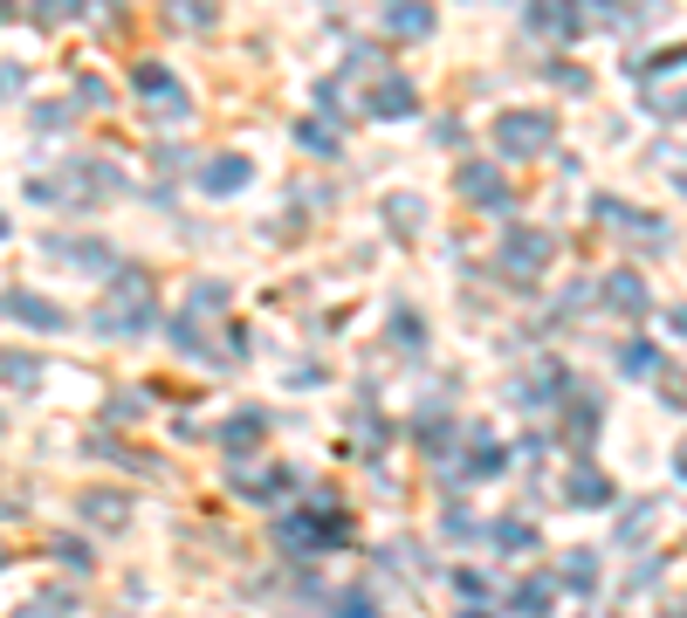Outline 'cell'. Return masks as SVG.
Here are the masks:
<instances>
[{
	"label": "cell",
	"instance_id": "obj_8",
	"mask_svg": "<svg viewBox=\"0 0 687 618\" xmlns=\"http://www.w3.org/2000/svg\"><path fill=\"white\" fill-rule=\"evenodd\" d=\"M241 179H248V159H214L207 165V193H234Z\"/></svg>",
	"mask_w": 687,
	"mask_h": 618
},
{
	"label": "cell",
	"instance_id": "obj_10",
	"mask_svg": "<svg viewBox=\"0 0 687 618\" xmlns=\"http://www.w3.org/2000/svg\"><path fill=\"white\" fill-rule=\"evenodd\" d=\"M8 309H14V317H21V323H42V330H62V317H56V309H48L42 296H14Z\"/></svg>",
	"mask_w": 687,
	"mask_h": 618
},
{
	"label": "cell",
	"instance_id": "obj_1",
	"mask_svg": "<svg viewBox=\"0 0 687 618\" xmlns=\"http://www.w3.org/2000/svg\"><path fill=\"white\" fill-rule=\"evenodd\" d=\"M550 138H557V124H550L543 111H508V117L495 124V145L508 151V159H537Z\"/></svg>",
	"mask_w": 687,
	"mask_h": 618
},
{
	"label": "cell",
	"instance_id": "obj_13",
	"mask_svg": "<svg viewBox=\"0 0 687 618\" xmlns=\"http://www.w3.org/2000/svg\"><path fill=\"white\" fill-rule=\"evenodd\" d=\"M0 378H14V385H28V378H35V357H21V351H8V357H0Z\"/></svg>",
	"mask_w": 687,
	"mask_h": 618
},
{
	"label": "cell",
	"instance_id": "obj_6",
	"mask_svg": "<svg viewBox=\"0 0 687 618\" xmlns=\"http://www.w3.org/2000/svg\"><path fill=\"white\" fill-rule=\"evenodd\" d=\"M605 296H612L626 317H640V309H646V282L640 275H612V282H605Z\"/></svg>",
	"mask_w": 687,
	"mask_h": 618
},
{
	"label": "cell",
	"instance_id": "obj_15",
	"mask_svg": "<svg viewBox=\"0 0 687 618\" xmlns=\"http://www.w3.org/2000/svg\"><path fill=\"white\" fill-rule=\"evenodd\" d=\"M76 8H83V0H35L42 21H62V14H76Z\"/></svg>",
	"mask_w": 687,
	"mask_h": 618
},
{
	"label": "cell",
	"instance_id": "obj_12",
	"mask_svg": "<svg viewBox=\"0 0 687 618\" xmlns=\"http://www.w3.org/2000/svg\"><path fill=\"white\" fill-rule=\"evenodd\" d=\"M172 21H199V28H207V21H214V0H172Z\"/></svg>",
	"mask_w": 687,
	"mask_h": 618
},
{
	"label": "cell",
	"instance_id": "obj_16",
	"mask_svg": "<svg viewBox=\"0 0 687 618\" xmlns=\"http://www.w3.org/2000/svg\"><path fill=\"white\" fill-rule=\"evenodd\" d=\"M674 330H680V337H687V309H674Z\"/></svg>",
	"mask_w": 687,
	"mask_h": 618
},
{
	"label": "cell",
	"instance_id": "obj_7",
	"mask_svg": "<svg viewBox=\"0 0 687 618\" xmlns=\"http://www.w3.org/2000/svg\"><path fill=\"white\" fill-rule=\"evenodd\" d=\"M405 111H413V90H405L399 76H392V83H378V96H371V117H405Z\"/></svg>",
	"mask_w": 687,
	"mask_h": 618
},
{
	"label": "cell",
	"instance_id": "obj_3",
	"mask_svg": "<svg viewBox=\"0 0 687 618\" xmlns=\"http://www.w3.org/2000/svg\"><path fill=\"white\" fill-rule=\"evenodd\" d=\"M502 254H508V268H523V275H529V268H543L550 234H508V248H502Z\"/></svg>",
	"mask_w": 687,
	"mask_h": 618
},
{
	"label": "cell",
	"instance_id": "obj_5",
	"mask_svg": "<svg viewBox=\"0 0 687 618\" xmlns=\"http://www.w3.org/2000/svg\"><path fill=\"white\" fill-rule=\"evenodd\" d=\"M461 193H474V206H502V172L495 165H468L461 172Z\"/></svg>",
	"mask_w": 687,
	"mask_h": 618
},
{
	"label": "cell",
	"instance_id": "obj_11",
	"mask_svg": "<svg viewBox=\"0 0 687 618\" xmlns=\"http://www.w3.org/2000/svg\"><path fill=\"white\" fill-rule=\"evenodd\" d=\"M83 515L90 523H124V502L117 495H83Z\"/></svg>",
	"mask_w": 687,
	"mask_h": 618
},
{
	"label": "cell",
	"instance_id": "obj_17",
	"mask_svg": "<svg viewBox=\"0 0 687 618\" xmlns=\"http://www.w3.org/2000/svg\"><path fill=\"white\" fill-rule=\"evenodd\" d=\"M8 8H14V0H0V14H8Z\"/></svg>",
	"mask_w": 687,
	"mask_h": 618
},
{
	"label": "cell",
	"instance_id": "obj_18",
	"mask_svg": "<svg viewBox=\"0 0 687 618\" xmlns=\"http://www.w3.org/2000/svg\"><path fill=\"white\" fill-rule=\"evenodd\" d=\"M0 234H8V220H0Z\"/></svg>",
	"mask_w": 687,
	"mask_h": 618
},
{
	"label": "cell",
	"instance_id": "obj_2",
	"mask_svg": "<svg viewBox=\"0 0 687 618\" xmlns=\"http://www.w3.org/2000/svg\"><path fill=\"white\" fill-rule=\"evenodd\" d=\"M529 28H543V35H577V8H564V0H529Z\"/></svg>",
	"mask_w": 687,
	"mask_h": 618
},
{
	"label": "cell",
	"instance_id": "obj_9",
	"mask_svg": "<svg viewBox=\"0 0 687 618\" xmlns=\"http://www.w3.org/2000/svg\"><path fill=\"white\" fill-rule=\"evenodd\" d=\"M138 96H159L165 111H180V103H172V76H165L159 62H145V69H138Z\"/></svg>",
	"mask_w": 687,
	"mask_h": 618
},
{
	"label": "cell",
	"instance_id": "obj_4",
	"mask_svg": "<svg viewBox=\"0 0 687 618\" xmlns=\"http://www.w3.org/2000/svg\"><path fill=\"white\" fill-rule=\"evenodd\" d=\"M426 28H434V8H420V0H399L392 8V35L399 42H420Z\"/></svg>",
	"mask_w": 687,
	"mask_h": 618
},
{
	"label": "cell",
	"instance_id": "obj_14",
	"mask_svg": "<svg viewBox=\"0 0 687 618\" xmlns=\"http://www.w3.org/2000/svg\"><path fill=\"white\" fill-rule=\"evenodd\" d=\"M302 145H310V151H337V145H330V124H302V131H296Z\"/></svg>",
	"mask_w": 687,
	"mask_h": 618
}]
</instances>
